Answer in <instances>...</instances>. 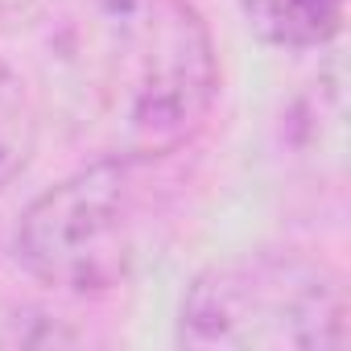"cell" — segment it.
<instances>
[{
  "mask_svg": "<svg viewBox=\"0 0 351 351\" xmlns=\"http://www.w3.org/2000/svg\"><path fill=\"white\" fill-rule=\"evenodd\" d=\"M347 285L322 256L256 248L207 265L178 310V343L199 351H335L347 343Z\"/></svg>",
  "mask_w": 351,
  "mask_h": 351,
  "instance_id": "obj_3",
  "label": "cell"
},
{
  "mask_svg": "<svg viewBox=\"0 0 351 351\" xmlns=\"http://www.w3.org/2000/svg\"><path fill=\"white\" fill-rule=\"evenodd\" d=\"M38 149V99L29 83L0 58V191L29 165Z\"/></svg>",
  "mask_w": 351,
  "mask_h": 351,
  "instance_id": "obj_5",
  "label": "cell"
},
{
  "mask_svg": "<svg viewBox=\"0 0 351 351\" xmlns=\"http://www.w3.org/2000/svg\"><path fill=\"white\" fill-rule=\"evenodd\" d=\"M173 157H91L38 195L17 223L13 252L29 277L66 293L124 285L157 248L173 203Z\"/></svg>",
  "mask_w": 351,
  "mask_h": 351,
  "instance_id": "obj_2",
  "label": "cell"
},
{
  "mask_svg": "<svg viewBox=\"0 0 351 351\" xmlns=\"http://www.w3.org/2000/svg\"><path fill=\"white\" fill-rule=\"evenodd\" d=\"M50 0H0V29H13L29 17H38Z\"/></svg>",
  "mask_w": 351,
  "mask_h": 351,
  "instance_id": "obj_6",
  "label": "cell"
},
{
  "mask_svg": "<svg viewBox=\"0 0 351 351\" xmlns=\"http://www.w3.org/2000/svg\"><path fill=\"white\" fill-rule=\"evenodd\" d=\"M71 136L95 157H178L219 99V54L191 0H87L50 46Z\"/></svg>",
  "mask_w": 351,
  "mask_h": 351,
  "instance_id": "obj_1",
  "label": "cell"
},
{
  "mask_svg": "<svg viewBox=\"0 0 351 351\" xmlns=\"http://www.w3.org/2000/svg\"><path fill=\"white\" fill-rule=\"evenodd\" d=\"M261 42L281 50H318L339 38L347 0H240Z\"/></svg>",
  "mask_w": 351,
  "mask_h": 351,
  "instance_id": "obj_4",
  "label": "cell"
}]
</instances>
